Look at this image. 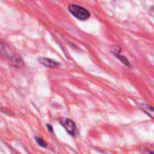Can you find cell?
<instances>
[{"label":"cell","mask_w":154,"mask_h":154,"mask_svg":"<svg viewBox=\"0 0 154 154\" xmlns=\"http://www.w3.org/2000/svg\"><path fill=\"white\" fill-rule=\"evenodd\" d=\"M69 11L71 13L73 16H75L76 18L81 21H85L90 17L89 12L84 7L78 5H70L69 6Z\"/></svg>","instance_id":"6da1fadb"},{"label":"cell","mask_w":154,"mask_h":154,"mask_svg":"<svg viewBox=\"0 0 154 154\" xmlns=\"http://www.w3.org/2000/svg\"><path fill=\"white\" fill-rule=\"evenodd\" d=\"M0 53L2 54V55H5L6 53L8 54L6 57L10 60L11 59V62L12 63H14V60H15V61H17V63H18V60H19V58L18 57H16L12 51H11V50H9L5 44H3V43H0Z\"/></svg>","instance_id":"3957f363"},{"label":"cell","mask_w":154,"mask_h":154,"mask_svg":"<svg viewBox=\"0 0 154 154\" xmlns=\"http://www.w3.org/2000/svg\"><path fill=\"white\" fill-rule=\"evenodd\" d=\"M112 52H113V54L118 59V60H120L124 64H125L126 66H128V67H130V62L128 61V60L125 57V56H123L121 53H122V50H121V48L119 47V46H114L113 48H112Z\"/></svg>","instance_id":"277c9868"},{"label":"cell","mask_w":154,"mask_h":154,"mask_svg":"<svg viewBox=\"0 0 154 154\" xmlns=\"http://www.w3.org/2000/svg\"><path fill=\"white\" fill-rule=\"evenodd\" d=\"M35 141L37 142V143H39L40 146H42V147H47V143H46L41 137L36 136V137H35Z\"/></svg>","instance_id":"8992f818"},{"label":"cell","mask_w":154,"mask_h":154,"mask_svg":"<svg viewBox=\"0 0 154 154\" xmlns=\"http://www.w3.org/2000/svg\"><path fill=\"white\" fill-rule=\"evenodd\" d=\"M47 127L49 128V131H50L51 133H52V131H53V130H52V127H51L50 125H47Z\"/></svg>","instance_id":"52a82bcc"},{"label":"cell","mask_w":154,"mask_h":154,"mask_svg":"<svg viewBox=\"0 0 154 154\" xmlns=\"http://www.w3.org/2000/svg\"><path fill=\"white\" fill-rule=\"evenodd\" d=\"M39 62L44 65L45 67H49V68H58L60 66V64L57 61L48 58H40Z\"/></svg>","instance_id":"5b68a950"},{"label":"cell","mask_w":154,"mask_h":154,"mask_svg":"<svg viewBox=\"0 0 154 154\" xmlns=\"http://www.w3.org/2000/svg\"><path fill=\"white\" fill-rule=\"evenodd\" d=\"M60 125L65 128V130L68 132V134H69L71 136H75L77 134V126L75 125V123L69 119V118H61L60 120Z\"/></svg>","instance_id":"7a4b0ae2"}]
</instances>
